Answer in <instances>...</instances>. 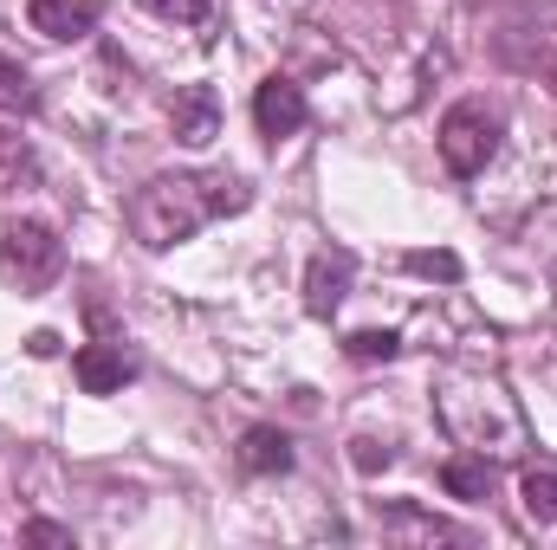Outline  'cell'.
Returning a JSON list of instances; mask_svg holds the SVG:
<instances>
[{
    "instance_id": "obj_6",
    "label": "cell",
    "mask_w": 557,
    "mask_h": 550,
    "mask_svg": "<svg viewBox=\"0 0 557 550\" xmlns=\"http://www.w3.org/2000/svg\"><path fill=\"white\" fill-rule=\"evenodd\" d=\"M253 124H260L267 142L298 137V130H305V91H298L292 78H267V85L253 91Z\"/></svg>"
},
{
    "instance_id": "obj_7",
    "label": "cell",
    "mask_w": 557,
    "mask_h": 550,
    "mask_svg": "<svg viewBox=\"0 0 557 550\" xmlns=\"http://www.w3.org/2000/svg\"><path fill=\"white\" fill-rule=\"evenodd\" d=\"M169 124H175V142L208 149V142L221 137V98H214V85H188V91H175Z\"/></svg>"
},
{
    "instance_id": "obj_11",
    "label": "cell",
    "mask_w": 557,
    "mask_h": 550,
    "mask_svg": "<svg viewBox=\"0 0 557 550\" xmlns=\"http://www.w3.org/2000/svg\"><path fill=\"white\" fill-rule=\"evenodd\" d=\"M0 111H7V117H33V111H39L33 72H26L20 59H7V52H0Z\"/></svg>"
},
{
    "instance_id": "obj_9",
    "label": "cell",
    "mask_w": 557,
    "mask_h": 550,
    "mask_svg": "<svg viewBox=\"0 0 557 550\" xmlns=\"http://www.w3.org/2000/svg\"><path fill=\"white\" fill-rule=\"evenodd\" d=\"M292 434H278V427H247L240 434V466L247 473H292Z\"/></svg>"
},
{
    "instance_id": "obj_10",
    "label": "cell",
    "mask_w": 557,
    "mask_h": 550,
    "mask_svg": "<svg viewBox=\"0 0 557 550\" xmlns=\"http://www.w3.org/2000/svg\"><path fill=\"white\" fill-rule=\"evenodd\" d=\"M493 479H499V473H493V460H480V453H454V460L441 466V486H447L454 499H467V505H473V499H493Z\"/></svg>"
},
{
    "instance_id": "obj_12",
    "label": "cell",
    "mask_w": 557,
    "mask_h": 550,
    "mask_svg": "<svg viewBox=\"0 0 557 550\" xmlns=\"http://www.w3.org/2000/svg\"><path fill=\"white\" fill-rule=\"evenodd\" d=\"M519 499H525V518L557 525V473L552 466H532V473L519 479Z\"/></svg>"
},
{
    "instance_id": "obj_2",
    "label": "cell",
    "mask_w": 557,
    "mask_h": 550,
    "mask_svg": "<svg viewBox=\"0 0 557 550\" xmlns=\"http://www.w3.org/2000/svg\"><path fill=\"white\" fill-rule=\"evenodd\" d=\"M499 130H506V117L486 104V98H460L447 117H441V162H447V175H480L493 155H499Z\"/></svg>"
},
{
    "instance_id": "obj_8",
    "label": "cell",
    "mask_w": 557,
    "mask_h": 550,
    "mask_svg": "<svg viewBox=\"0 0 557 550\" xmlns=\"http://www.w3.org/2000/svg\"><path fill=\"white\" fill-rule=\"evenodd\" d=\"M98 13H104V0H26L33 33H46V39H85V33H98Z\"/></svg>"
},
{
    "instance_id": "obj_1",
    "label": "cell",
    "mask_w": 557,
    "mask_h": 550,
    "mask_svg": "<svg viewBox=\"0 0 557 550\" xmlns=\"http://www.w3.org/2000/svg\"><path fill=\"white\" fill-rule=\"evenodd\" d=\"M253 201V188L240 175H149L131 195V234L149 253H169L182 240H195L208 221L240 214Z\"/></svg>"
},
{
    "instance_id": "obj_4",
    "label": "cell",
    "mask_w": 557,
    "mask_h": 550,
    "mask_svg": "<svg viewBox=\"0 0 557 550\" xmlns=\"http://www.w3.org/2000/svg\"><path fill=\"white\" fill-rule=\"evenodd\" d=\"M350 278H357V253H350V247L311 253V266H305V311H311V317H331V311L350 298Z\"/></svg>"
},
{
    "instance_id": "obj_16",
    "label": "cell",
    "mask_w": 557,
    "mask_h": 550,
    "mask_svg": "<svg viewBox=\"0 0 557 550\" xmlns=\"http://www.w3.org/2000/svg\"><path fill=\"white\" fill-rule=\"evenodd\" d=\"M403 266L416 278H460V260H454V253H409Z\"/></svg>"
},
{
    "instance_id": "obj_13",
    "label": "cell",
    "mask_w": 557,
    "mask_h": 550,
    "mask_svg": "<svg viewBox=\"0 0 557 550\" xmlns=\"http://www.w3.org/2000/svg\"><path fill=\"white\" fill-rule=\"evenodd\" d=\"M344 350H350L357 363H389V357L403 350V337H396V330H357V337H344Z\"/></svg>"
},
{
    "instance_id": "obj_3",
    "label": "cell",
    "mask_w": 557,
    "mask_h": 550,
    "mask_svg": "<svg viewBox=\"0 0 557 550\" xmlns=\"http://www.w3.org/2000/svg\"><path fill=\"white\" fill-rule=\"evenodd\" d=\"M0 273L20 291H46L52 278L65 273V240L46 221H7V234H0Z\"/></svg>"
},
{
    "instance_id": "obj_14",
    "label": "cell",
    "mask_w": 557,
    "mask_h": 550,
    "mask_svg": "<svg viewBox=\"0 0 557 550\" xmlns=\"http://www.w3.org/2000/svg\"><path fill=\"white\" fill-rule=\"evenodd\" d=\"M208 7H214V0H143V13H156V20H182V26L208 20Z\"/></svg>"
},
{
    "instance_id": "obj_15",
    "label": "cell",
    "mask_w": 557,
    "mask_h": 550,
    "mask_svg": "<svg viewBox=\"0 0 557 550\" xmlns=\"http://www.w3.org/2000/svg\"><path fill=\"white\" fill-rule=\"evenodd\" d=\"M389 460H396L389 440H350V466H357V473H383Z\"/></svg>"
},
{
    "instance_id": "obj_5",
    "label": "cell",
    "mask_w": 557,
    "mask_h": 550,
    "mask_svg": "<svg viewBox=\"0 0 557 550\" xmlns=\"http://www.w3.org/2000/svg\"><path fill=\"white\" fill-rule=\"evenodd\" d=\"M72 376H78L85 396H117L124 383H137V357L124 343H85L72 357Z\"/></svg>"
},
{
    "instance_id": "obj_17",
    "label": "cell",
    "mask_w": 557,
    "mask_h": 550,
    "mask_svg": "<svg viewBox=\"0 0 557 550\" xmlns=\"http://www.w3.org/2000/svg\"><path fill=\"white\" fill-rule=\"evenodd\" d=\"M26 545H72V532H65V525H46V518H33V525H26Z\"/></svg>"
}]
</instances>
